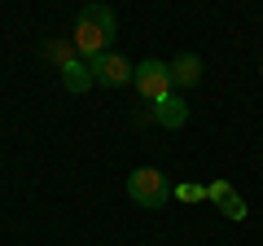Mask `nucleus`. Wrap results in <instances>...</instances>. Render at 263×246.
Instances as JSON below:
<instances>
[{"label": "nucleus", "mask_w": 263, "mask_h": 246, "mask_svg": "<svg viewBox=\"0 0 263 246\" xmlns=\"http://www.w3.org/2000/svg\"><path fill=\"white\" fill-rule=\"evenodd\" d=\"M114 31H119V18H114L110 5H101V0H92V5H84L79 9V22H75V36H70V44H75L79 57H101L110 53V40Z\"/></svg>", "instance_id": "nucleus-1"}, {"label": "nucleus", "mask_w": 263, "mask_h": 246, "mask_svg": "<svg viewBox=\"0 0 263 246\" xmlns=\"http://www.w3.org/2000/svg\"><path fill=\"white\" fill-rule=\"evenodd\" d=\"M127 194H132V202H136V207H149V211H162L171 202V180L162 176L158 167H136L127 176Z\"/></svg>", "instance_id": "nucleus-2"}, {"label": "nucleus", "mask_w": 263, "mask_h": 246, "mask_svg": "<svg viewBox=\"0 0 263 246\" xmlns=\"http://www.w3.org/2000/svg\"><path fill=\"white\" fill-rule=\"evenodd\" d=\"M132 84L141 88V97L149 106H158V101H167L171 97V71H167V62H158V57H149V62H141V66H136V79H132Z\"/></svg>", "instance_id": "nucleus-3"}, {"label": "nucleus", "mask_w": 263, "mask_h": 246, "mask_svg": "<svg viewBox=\"0 0 263 246\" xmlns=\"http://www.w3.org/2000/svg\"><path fill=\"white\" fill-rule=\"evenodd\" d=\"M88 66H92V79L101 88H123V84L136 79V66H132L123 53H101V57H92Z\"/></svg>", "instance_id": "nucleus-4"}, {"label": "nucleus", "mask_w": 263, "mask_h": 246, "mask_svg": "<svg viewBox=\"0 0 263 246\" xmlns=\"http://www.w3.org/2000/svg\"><path fill=\"white\" fill-rule=\"evenodd\" d=\"M206 198L215 202L228 220H246V202H241V194H237L228 180H211V185H206Z\"/></svg>", "instance_id": "nucleus-5"}, {"label": "nucleus", "mask_w": 263, "mask_h": 246, "mask_svg": "<svg viewBox=\"0 0 263 246\" xmlns=\"http://www.w3.org/2000/svg\"><path fill=\"white\" fill-rule=\"evenodd\" d=\"M167 71H171V84H176V88L202 84V57H197V53H180L176 62H167Z\"/></svg>", "instance_id": "nucleus-6"}, {"label": "nucleus", "mask_w": 263, "mask_h": 246, "mask_svg": "<svg viewBox=\"0 0 263 246\" xmlns=\"http://www.w3.org/2000/svg\"><path fill=\"white\" fill-rule=\"evenodd\" d=\"M149 114H154L158 128H184V123H189V106H184V97H176V93H171L167 101L149 106Z\"/></svg>", "instance_id": "nucleus-7"}, {"label": "nucleus", "mask_w": 263, "mask_h": 246, "mask_svg": "<svg viewBox=\"0 0 263 246\" xmlns=\"http://www.w3.org/2000/svg\"><path fill=\"white\" fill-rule=\"evenodd\" d=\"M62 84L70 88V93H88V88L97 84V79H92V66H88V62H79V57H75V62H70V66L62 71Z\"/></svg>", "instance_id": "nucleus-8"}, {"label": "nucleus", "mask_w": 263, "mask_h": 246, "mask_svg": "<svg viewBox=\"0 0 263 246\" xmlns=\"http://www.w3.org/2000/svg\"><path fill=\"white\" fill-rule=\"evenodd\" d=\"M44 57L53 62L57 71H66L70 62H75V44H70V40H66V44H57V40H53V44H44Z\"/></svg>", "instance_id": "nucleus-9"}, {"label": "nucleus", "mask_w": 263, "mask_h": 246, "mask_svg": "<svg viewBox=\"0 0 263 246\" xmlns=\"http://www.w3.org/2000/svg\"><path fill=\"white\" fill-rule=\"evenodd\" d=\"M176 198H180V202H202V198H206V189H202V185H180Z\"/></svg>", "instance_id": "nucleus-10"}]
</instances>
